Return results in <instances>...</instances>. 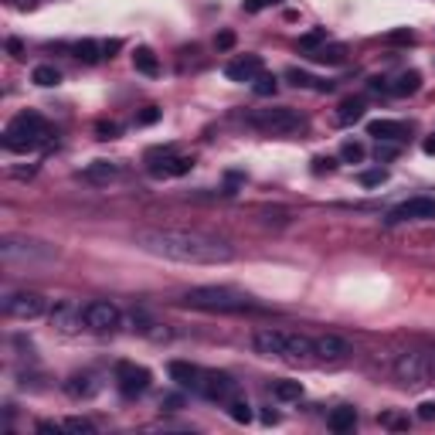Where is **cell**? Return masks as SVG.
<instances>
[{
  "mask_svg": "<svg viewBox=\"0 0 435 435\" xmlns=\"http://www.w3.org/2000/svg\"><path fill=\"white\" fill-rule=\"evenodd\" d=\"M364 109H367V103H364L360 96L344 99V103L337 105V123H340V126H351V123H357V119H364Z\"/></svg>",
  "mask_w": 435,
  "mask_h": 435,
  "instance_id": "2e32d148",
  "label": "cell"
},
{
  "mask_svg": "<svg viewBox=\"0 0 435 435\" xmlns=\"http://www.w3.org/2000/svg\"><path fill=\"white\" fill-rule=\"evenodd\" d=\"M3 313L14 316V320H38L48 313V300L41 293H31V289H21V293H10L3 300Z\"/></svg>",
  "mask_w": 435,
  "mask_h": 435,
  "instance_id": "8992f818",
  "label": "cell"
},
{
  "mask_svg": "<svg viewBox=\"0 0 435 435\" xmlns=\"http://www.w3.org/2000/svg\"><path fill=\"white\" fill-rule=\"evenodd\" d=\"M418 415L429 422V418H435V401H425V405H418Z\"/></svg>",
  "mask_w": 435,
  "mask_h": 435,
  "instance_id": "b9f144b4",
  "label": "cell"
},
{
  "mask_svg": "<svg viewBox=\"0 0 435 435\" xmlns=\"http://www.w3.org/2000/svg\"><path fill=\"white\" fill-rule=\"evenodd\" d=\"M136 249L184 265H225L235 258V249L225 238L194 228H143L136 231Z\"/></svg>",
  "mask_w": 435,
  "mask_h": 435,
  "instance_id": "6da1fadb",
  "label": "cell"
},
{
  "mask_svg": "<svg viewBox=\"0 0 435 435\" xmlns=\"http://www.w3.org/2000/svg\"><path fill=\"white\" fill-rule=\"evenodd\" d=\"M170 378L180 384V388H191V391H201V378H205V371L201 367H194V364H187V360H170Z\"/></svg>",
  "mask_w": 435,
  "mask_h": 435,
  "instance_id": "9a60e30c",
  "label": "cell"
},
{
  "mask_svg": "<svg viewBox=\"0 0 435 435\" xmlns=\"http://www.w3.org/2000/svg\"><path fill=\"white\" fill-rule=\"evenodd\" d=\"M96 133H99V140H116V136H119V126H116V123H99V126H96Z\"/></svg>",
  "mask_w": 435,
  "mask_h": 435,
  "instance_id": "74e56055",
  "label": "cell"
},
{
  "mask_svg": "<svg viewBox=\"0 0 435 435\" xmlns=\"http://www.w3.org/2000/svg\"><path fill=\"white\" fill-rule=\"evenodd\" d=\"M156 119H160V109H156V105H147V109L140 112V123H143V126H154Z\"/></svg>",
  "mask_w": 435,
  "mask_h": 435,
  "instance_id": "ab89813d",
  "label": "cell"
},
{
  "mask_svg": "<svg viewBox=\"0 0 435 435\" xmlns=\"http://www.w3.org/2000/svg\"><path fill=\"white\" fill-rule=\"evenodd\" d=\"M75 54L82 58V61H89V65H92V61H99V58H103V45H99V41H92V38H85V41H78V45H75Z\"/></svg>",
  "mask_w": 435,
  "mask_h": 435,
  "instance_id": "4316f807",
  "label": "cell"
},
{
  "mask_svg": "<svg viewBox=\"0 0 435 435\" xmlns=\"http://www.w3.org/2000/svg\"><path fill=\"white\" fill-rule=\"evenodd\" d=\"M286 78H289V82H293L296 89H309V85L316 82L313 75H307V72H300V68H289V72H286Z\"/></svg>",
  "mask_w": 435,
  "mask_h": 435,
  "instance_id": "d6a6232c",
  "label": "cell"
},
{
  "mask_svg": "<svg viewBox=\"0 0 435 435\" xmlns=\"http://www.w3.org/2000/svg\"><path fill=\"white\" fill-rule=\"evenodd\" d=\"M82 320H85V327L96 333H109L119 327V320H123V313L112 307L109 300H96V303H89V307L82 309Z\"/></svg>",
  "mask_w": 435,
  "mask_h": 435,
  "instance_id": "8fae6325",
  "label": "cell"
},
{
  "mask_svg": "<svg viewBox=\"0 0 435 435\" xmlns=\"http://www.w3.org/2000/svg\"><path fill=\"white\" fill-rule=\"evenodd\" d=\"M119 48H123V41H105V45H103V54H109V58H112V52H119Z\"/></svg>",
  "mask_w": 435,
  "mask_h": 435,
  "instance_id": "7bdbcfd3",
  "label": "cell"
},
{
  "mask_svg": "<svg viewBox=\"0 0 435 435\" xmlns=\"http://www.w3.org/2000/svg\"><path fill=\"white\" fill-rule=\"evenodd\" d=\"M435 218V198H411L398 207L388 211V225H405V221H432Z\"/></svg>",
  "mask_w": 435,
  "mask_h": 435,
  "instance_id": "9c48e42d",
  "label": "cell"
},
{
  "mask_svg": "<svg viewBox=\"0 0 435 435\" xmlns=\"http://www.w3.org/2000/svg\"><path fill=\"white\" fill-rule=\"evenodd\" d=\"M367 133L374 140H401L405 136V123H398V119H371Z\"/></svg>",
  "mask_w": 435,
  "mask_h": 435,
  "instance_id": "e0dca14e",
  "label": "cell"
},
{
  "mask_svg": "<svg viewBox=\"0 0 435 435\" xmlns=\"http://www.w3.org/2000/svg\"><path fill=\"white\" fill-rule=\"evenodd\" d=\"M351 354L354 351H351V344L344 337H337V333L316 337V357H320V364H340V360H347Z\"/></svg>",
  "mask_w": 435,
  "mask_h": 435,
  "instance_id": "4fadbf2b",
  "label": "cell"
},
{
  "mask_svg": "<svg viewBox=\"0 0 435 435\" xmlns=\"http://www.w3.org/2000/svg\"><path fill=\"white\" fill-rule=\"evenodd\" d=\"M313 163H316V167H313L316 174H320V170H330V167H333V160H323V156H320V160H313Z\"/></svg>",
  "mask_w": 435,
  "mask_h": 435,
  "instance_id": "ee69618b",
  "label": "cell"
},
{
  "mask_svg": "<svg viewBox=\"0 0 435 435\" xmlns=\"http://www.w3.org/2000/svg\"><path fill=\"white\" fill-rule=\"evenodd\" d=\"M252 89H256V96H272V92L279 89V78L269 75V72H258V75L252 78Z\"/></svg>",
  "mask_w": 435,
  "mask_h": 435,
  "instance_id": "f1b7e54d",
  "label": "cell"
},
{
  "mask_svg": "<svg viewBox=\"0 0 435 435\" xmlns=\"http://www.w3.org/2000/svg\"><path fill=\"white\" fill-rule=\"evenodd\" d=\"M272 3H279V0H245L242 7H245L249 14H258V10H265V7H272Z\"/></svg>",
  "mask_w": 435,
  "mask_h": 435,
  "instance_id": "f35d334b",
  "label": "cell"
},
{
  "mask_svg": "<svg viewBox=\"0 0 435 435\" xmlns=\"http://www.w3.org/2000/svg\"><path fill=\"white\" fill-rule=\"evenodd\" d=\"M61 429H65V432H75V435H96V425H92V422H89V418H65V422H61Z\"/></svg>",
  "mask_w": 435,
  "mask_h": 435,
  "instance_id": "f546056e",
  "label": "cell"
},
{
  "mask_svg": "<svg viewBox=\"0 0 435 435\" xmlns=\"http://www.w3.org/2000/svg\"><path fill=\"white\" fill-rule=\"evenodd\" d=\"M313 61H320V65H344V58H347V45H320L316 52H309Z\"/></svg>",
  "mask_w": 435,
  "mask_h": 435,
  "instance_id": "44dd1931",
  "label": "cell"
},
{
  "mask_svg": "<svg viewBox=\"0 0 435 435\" xmlns=\"http://www.w3.org/2000/svg\"><path fill=\"white\" fill-rule=\"evenodd\" d=\"M116 163H109V160H92L85 170H82V177L89 180V184H109V180H116Z\"/></svg>",
  "mask_w": 435,
  "mask_h": 435,
  "instance_id": "ac0fdd59",
  "label": "cell"
},
{
  "mask_svg": "<svg viewBox=\"0 0 435 435\" xmlns=\"http://www.w3.org/2000/svg\"><path fill=\"white\" fill-rule=\"evenodd\" d=\"M150 371L147 367H140V364H133V360H119L116 364V384H119V391L126 395V398H136V395H143L147 388H150Z\"/></svg>",
  "mask_w": 435,
  "mask_h": 435,
  "instance_id": "30bf717a",
  "label": "cell"
},
{
  "mask_svg": "<svg viewBox=\"0 0 435 435\" xmlns=\"http://www.w3.org/2000/svg\"><path fill=\"white\" fill-rule=\"evenodd\" d=\"M381 425H388V429H408V418H401V415H391V411H384V415H381Z\"/></svg>",
  "mask_w": 435,
  "mask_h": 435,
  "instance_id": "8d00e7d4",
  "label": "cell"
},
{
  "mask_svg": "<svg viewBox=\"0 0 435 435\" xmlns=\"http://www.w3.org/2000/svg\"><path fill=\"white\" fill-rule=\"evenodd\" d=\"M235 391H238V384L231 381L228 374H221V371H205V378H201V391H198V395H205V398H211V401H231Z\"/></svg>",
  "mask_w": 435,
  "mask_h": 435,
  "instance_id": "7c38bea8",
  "label": "cell"
},
{
  "mask_svg": "<svg viewBox=\"0 0 435 435\" xmlns=\"http://www.w3.org/2000/svg\"><path fill=\"white\" fill-rule=\"evenodd\" d=\"M180 303L191 309H205V313H252V309H262L249 293L231 289V286H198V289L184 293Z\"/></svg>",
  "mask_w": 435,
  "mask_h": 435,
  "instance_id": "3957f363",
  "label": "cell"
},
{
  "mask_svg": "<svg viewBox=\"0 0 435 435\" xmlns=\"http://www.w3.org/2000/svg\"><path fill=\"white\" fill-rule=\"evenodd\" d=\"M7 52L14 54V58H24V45H21L17 38H10V41H7Z\"/></svg>",
  "mask_w": 435,
  "mask_h": 435,
  "instance_id": "60d3db41",
  "label": "cell"
},
{
  "mask_svg": "<svg viewBox=\"0 0 435 435\" xmlns=\"http://www.w3.org/2000/svg\"><path fill=\"white\" fill-rule=\"evenodd\" d=\"M429 384H435V351H429Z\"/></svg>",
  "mask_w": 435,
  "mask_h": 435,
  "instance_id": "f6af8a7d",
  "label": "cell"
},
{
  "mask_svg": "<svg viewBox=\"0 0 435 435\" xmlns=\"http://www.w3.org/2000/svg\"><path fill=\"white\" fill-rule=\"evenodd\" d=\"M327 425H330L333 432H351V429L357 425V411L351 408V405H340V408H333V411H330Z\"/></svg>",
  "mask_w": 435,
  "mask_h": 435,
  "instance_id": "ffe728a7",
  "label": "cell"
},
{
  "mask_svg": "<svg viewBox=\"0 0 435 435\" xmlns=\"http://www.w3.org/2000/svg\"><path fill=\"white\" fill-rule=\"evenodd\" d=\"M48 136H52V129L45 123V116L41 112H17L7 129H3V147L10 150V154H31V150H38L41 143H48Z\"/></svg>",
  "mask_w": 435,
  "mask_h": 435,
  "instance_id": "277c9868",
  "label": "cell"
},
{
  "mask_svg": "<svg viewBox=\"0 0 435 435\" xmlns=\"http://www.w3.org/2000/svg\"><path fill=\"white\" fill-rule=\"evenodd\" d=\"M340 156H344L347 163H360V160H364V147L351 140V143H344V150H340Z\"/></svg>",
  "mask_w": 435,
  "mask_h": 435,
  "instance_id": "1f68e13d",
  "label": "cell"
},
{
  "mask_svg": "<svg viewBox=\"0 0 435 435\" xmlns=\"http://www.w3.org/2000/svg\"><path fill=\"white\" fill-rule=\"evenodd\" d=\"M52 320L54 323H58V327H61V330H78V327H82V323H85V320H82V309H72L68 307V303H61V307H54V313H52Z\"/></svg>",
  "mask_w": 435,
  "mask_h": 435,
  "instance_id": "7402d4cb",
  "label": "cell"
},
{
  "mask_svg": "<svg viewBox=\"0 0 435 435\" xmlns=\"http://www.w3.org/2000/svg\"><path fill=\"white\" fill-rule=\"evenodd\" d=\"M415 41V34H411L408 27H401V31H391L388 34V45H411Z\"/></svg>",
  "mask_w": 435,
  "mask_h": 435,
  "instance_id": "e575fe53",
  "label": "cell"
},
{
  "mask_svg": "<svg viewBox=\"0 0 435 435\" xmlns=\"http://www.w3.org/2000/svg\"><path fill=\"white\" fill-rule=\"evenodd\" d=\"M252 347L256 354L272 360H286V364H320L316 357V337H307V333H289V330H276V327H265V330H256L252 337Z\"/></svg>",
  "mask_w": 435,
  "mask_h": 435,
  "instance_id": "7a4b0ae2",
  "label": "cell"
},
{
  "mask_svg": "<svg viewBox=\"0 0 435 435\" xmlns=\"http://www.w3.org/2000/svg\"><path fill=\"white\" fill-rule=\"evenodd\" d=\"M96 378L92 374H72L68 378V384H65V391L72 395V398H89V395H96Z\"/></svg>",
  "mask_w": 435,
  "mask_h": 435,
  "instance_id": "603a6c76",
  "label": "cell"
},
{
  "mask_svg": "<svg viewBox=\"0 0 435 435\" xmlns=\"http://www.w3.org/2000/svg\"><path fill=\"white\" fill-rule=\"evenodd\" d=\"M258 72H262V58L258 54H242V58L228 61V68H225V75L231 82H252Z\"/></svg>",
  "mask_w": 435,
  "mask_h": 435,
  "instance_id": "5bb4252c",
  "label": "cell"
},
{
  "mask_svg": "<svg viewBox=\"0 0 435 435\" xmlns=\"http://www.w3.org/2000/svg\"><path fill=\"white\" fill-rule=\"evenodd\" d=\"M31 82L41 85V89H54V85L61 82V72H58L54 65H38V68L31 72Z\"/></svg>",
  "mask_w": 435,
  "mask_h": 435,
  "instance_id": "d4e9b609",
  "label": "cell"
},
{
  "mask_svg": "<svg viewBox=\"0 0 435 435\" xmlns=\"http://www.w3.org/2000/svg\"><path fill=\"white\" fill-rule=\"evenodd\" d=\"M249 126H256L265 136H289V133L303 129V116L293 105H269V109L249 112Z\"/></svg>",
  "mask_w": 435,
  "mask_h": 435,
  "instance_id": "5b68a950",
  "label": "cell"
},
{
  "mask_svg": "<svg viewBox=\"0 0 435 435\" xmlns=\"http://www.w3.org/2000/svg\"><path fill=\"white\" fill-rule=\"evenodd\" d=\"M228 411H231L235 422H252V408H249V401H242V398H231Z\"/></svg>",
  "mask_w": 435,
  "mask_h": 435,
  "instance_id": "4dcf8cb0",
  "label": "cell"
},
{
  "mask_svg": "<svg viewBox=\"0 0 435 435\" xmlns=\"http://www.w3.org/2000/svg\"><path fill=\"white\" fill-rule=\"evenodd\" d=\"M214 48H218V52H231V48H235V31H221V34L214 38Z\"/></svg>",
  "mask_w": 435,
  "mask_h": 435,
  "instance_id": "d590c367",
  "label": "cell"
},
{
  "mask_svg": "<svg viewBox=\"0 0 435 435\" xmlns=\"http://www.w3.org/2000/svg\"><path fill=\"white\" fill-rule=\"evenodd\" d=\"M17 7H34V0H14Z\"/></svg>",
  "mask_w": 435,
  "mask_h": 435,
  "instance_id": "7dc6e473",
  "label": "cell"
},
{
  "mask_svg": "<svg viewBox=\"0 0 435 435\" xmlns=\"http://www.w3.org/2000/svg\"><path fill=\"white\" fill-rule=\"evenodd\" d=\"M395 374L401 384H429V351H405L395 360Z\"/></svg>",
  "mask_w": 435,
  "mask_h": 435,
  "instance_id": "52a82bcc",
  "label": "cell"
},
{
  "mask_svg": "<svg viewBox=\"0 0 435 435\" xmlns=\"http://www.w3.org/2000/svg\"><path fill=\"white\" fill-rule=\"evenodd\" d=\"M384 180H388L384 170H364V174H360V184H364V187H378V184H384Z\"/></svg>",
  "mask_w": 435,
  "mask_h": 435,
  "instance_id": "836d02e7",
  "label": "cell"
},
{
  "mask_svg": "<svg viewBox=\"0 0 435 435\" xmlns=\"http://www.w3.org/2000/svg\"><path fill=\"white\" fill-rule=\"evenodd\" d=\"M133 68L143 72V75H156V72H160V61H156V54L150 52V48H136V52H133Z\"/></svg>",
  "mask_w": 435,
  "mask_h": 435,
  "instance_id": "cb8c5ba5",
  "label": "cell"
},
{
  "mask_svg": "<svg viewBox=\"0 0 435 435\" xmlns=\"http://www.w3.org/2000/svg\"><path fill=\"white\" fill-rule=\"evenodd\" d=\"M272 395H276L279 401H300V398H303V384H300V381H286V378H282V381L272 384Z\"/></svg>",
  "mask_w": 435,
  "mask_h": 435,
  "instance_id": "484cf974",
  "label": "cell"
},
{
  "mask_svg": "<svg viewBox=\"0 0 435 435\" xmlns=\"http://www.w3.org/2000/svg\"><path fill=\"white\" fill-rule=\"evenodd\" d=\"M422 150H425V154H429V156H435V136H429V140L422 143Z\"/></svg>",
  "mask_w": 435,
  "mask_h": 435,
  "instance_id": "bcb514c9",
  "label": "cell"
},
{
  "mask_svg": "<svg viewBox=\"0 0 435 435\" xmlns=\"http://www.w3.org/2000/svg\"><path fill=\"white\" fill-rule=\"evenodd\" d=\"M147 163H150V174H154V177H184V174L194 167L191 156H177L170 147L150 150V154H147Z\"/></svg>",
  "mask_w": 435,
  "mask_h": 435,
  "instance_id": "ba28073f",
  "label": "cell"
},
{
  "mask_svg": "<svg viewBox=\"0 0 435 435\" xmlns=\"http://www.w3.org/2000/svg\"><path fill=\"white\" fill-rule=\"evenodd\" d=\"M320 45H327V27H313V31H307V34L300 38V48H303V52H316Z\"/></svg>",
  "mask_w": 435,
  "mask_h": 435,
  "instance_id": "83f0119b",
  "label": "cell"
},
{
  "mask_svg": "<svg viewBox=\"0 0 435 435\" xmlns=\"http://www.w3.org/2000/svg\"><path fill=\"white\" fill-rule=\"evenodd\" d=\"M418 89H422V75H418L415 68H411V72H401V75L388 85V92H391V96H415Z\"/></svg>",
  "mask_w": 435,
  "mask_h": 435,
  "instance_id": "d6986e66",
  "label": "cell"
}]
</instances>
